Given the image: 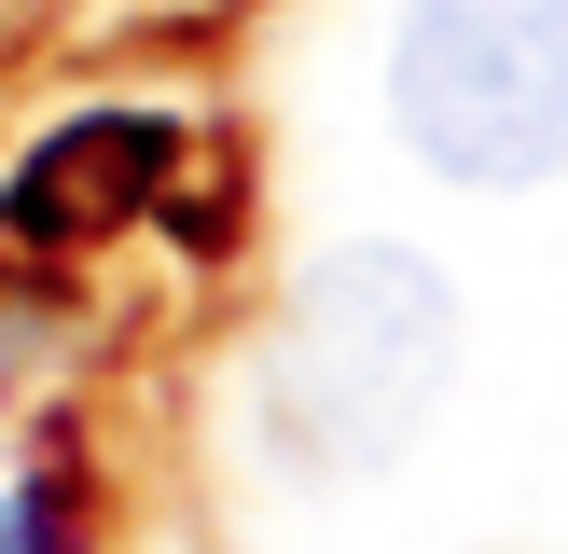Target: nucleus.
<instances>
[{
  "label": "nucleus",
  "instance_id": "1",
  "mask_svg": "<svg viewBox=\"0 0 568 554\" xmlns=\"http://www.w3.org/2000/svg\"><path fill=\"white\" fill-rule=\"evenodd\" d=\"M444 375H458V291L416 249H333L292 291V319H277L264 402L292 430V458L375 471V458L416 443V416L444 402Z\"/></svg>",
  "mask_w": 568,
  "mask_h": 554
},
{
  "label": "nucleus",
  "instance_id": "2",
  "mask_svg": "<svg viewBox=\"0 0 568 554\" xmlns=\"http://www.w3.org/2000/svg\"><path fill=\"white\" fill-rule=\"evenodd\" d=\"M388 125L430 181L527 194L568 166V0H416L388 42Z\"/></svg>",
  "mask_w": 568,
  "mask_h": 554
},
{
  "label": "nucleus",
  "instance_id": "3",
  "mask_svg": "<svg viewBox=\"0 0 568 554\" xmlns=\"http://www.w3.org/2000/svg\"><path fill=\"white\" fill-rule=\"evenodd\" d=\"M166 181V125L153 111H98V125H55L42 153L14 166V236H98V222H125L139 194Z\"/></svg>",
  "mask_w": 568,
  "mask_h": 554
},
{
  "label": "nucleus",
  "instance_id": "4",
  "mask_svg": "<svg viewBox=\"0 0 568 554\" xmlns=\"http://www.w3.org/2000/svg\"><path fill=\"white\" fill-rule=\"evenodd\" d=\"M0 554H70V499H55V485H14V513H0Z\"/></svg>",
  "mask_w": 568,
  "mask_h": 554
}]
</instances>
